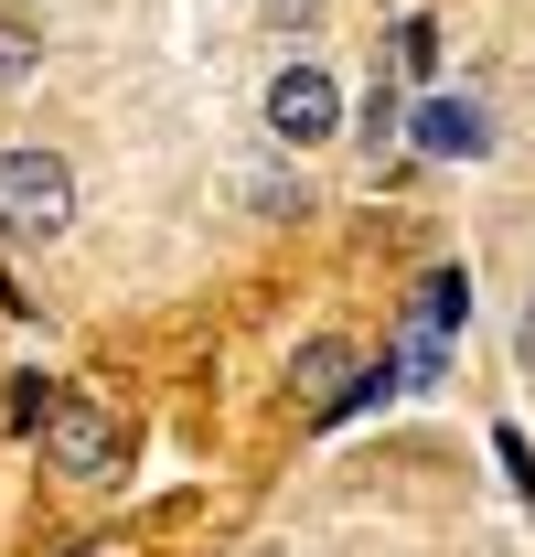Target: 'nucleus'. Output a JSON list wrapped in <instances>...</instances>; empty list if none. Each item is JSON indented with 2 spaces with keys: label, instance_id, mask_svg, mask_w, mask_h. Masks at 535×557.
<instances>
[{
  "label": "nucleus",
  "instance_id": "obj_1",
  "mask_svg": "<svg viewBox=\"0 0 535 557\" xmlns=\"http://www.w3.org/2000/svg\"><path fill=\"white\" fill-rule=\"evenodd\" d=\"M75 225V172L54 150H0V236L11 247H54Z\"/></svg>",
  "mask_w": 535,
  "mask_h": 557
},
{
  "label": "nucleus",
  "instance_id": "obj_2",
  "mask_svg": "<svg viewBox=\"0 0 535 557\" xmlns=\"http://www.w3.org/2000/svg\"><path fill=\"white\" fill-rule=\"evenodd\" d=\"M33 429H43V461H54L65 483H108V472L129 461V418H108L97 397H54Z\"/></svg>",
  "mask_w": 535,
  "mask_h": 557
},
{
  "label": "nucleus",
  "instance_id": "obj_3",
  "mask_svg": "<svg viewBox=\"0 0 535 557\" xmlns=\"http://www.w3.org/2000/svg\"><path fill=\"white\" fill-rule=\"evenodd\" d=\"M343 129V75L333 65H278L268 75V139L278 150H322Z\"/></svg>",
  "mask_w": 535,
  "mask_h": 557
},
{
  "label": "nucleus",
  "instance_id": "obj_4",
  "mask_svg": "<svg viewBox=\"0 0 535 557\" xmlns=\"http://www.w3.org/2000/svg\"><path fill=\"white\" fill-rule=\"evenodd\" d=\"M418 150H428V161H471V150H482V108H471V97H428V108H418Z\"/></svg>",
  "mask_w": 535,
  "mask_h": 557
},
{
  "label": "nucleus",
  "instance_id": "obj_5",
  "mask_svg": "<svg viewBox=\"0 0 535 557\" xmlns=\"http://www.w3.org/2000/svg\"><path fill=\"white\" fill-rule=\"evenodd\" d=\"M289 386H300V397H311V418L333 408L343 386H353V364H343V344H300V364H289Z\"/></svg>",
  "mask_w": 535,
  "mask_h": 557
},
{
  "label": "nucleus",
  "instance_id": "obj_6",
  "mask_svg": "<svg viewBox=\"0 0 535 557\" xmlns=\"http://www.w3.org/2000/svg\"><path fill=\"white\" fill-rule=\"evenodd\" d=\"M0 86H33V22L0 11Z\"/></svg>",
  "mask_w": 535,
  "mask_h": 557
},
{
  "label": "nucleus",
  "instance_id": "obj_7",
  "mask_svg": "<svg viewBox=\"0 0 535 557\" xmlns=\"http://www.w3.org/2000/svg\"><path fill=\"white\" fill-rule=\"evenodd\" d=\"M43 557H129V536H54Z\"/></svg>",
  "mask_w": 535,
  "mask_h": 557
},
{
  "label": "nucleus",
  "instance_id": "obj_8",
  "mask_svg": "<svg viewBox=\"0 0 535 557\" xmlns=\"http://www.w3.org/2000/svg\"><path fill=\"white\" fill-rule=\"evenodd\" d=\"M268 22H311V11H322V0H258Z\"/></svg>",
  "mask_w": 535,
  "mask_h": 557
}]
</instances>
